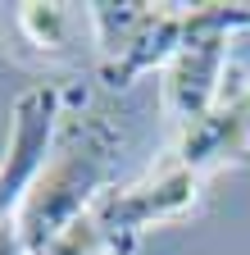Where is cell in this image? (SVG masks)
<instances>
[{
	"label": "cell",
	"instance_id": "cell-1",
	"mask_svg": "<svg viewBox=\"0 0 250 255\" xmlns=\"http://www.w3.org/2000/svg\"><path fill=\"white\" fill-rule=\"evenodd\" d=\"M114 155H118V132L100 114L73 119V128L59 137L50 164L41 169V178L32 182L27 201L14 214V228L23 237L27 255H41L55 237H64L82 214L96 210V201L105 196Z\"/></svg>",
	"mask_w": 250,
	"mask_h": 255
},
{
	"label": "cell",
	"instance_id": "cell-2",
	"mask_svg": "<svg viewBox=\"0 0 250 255\" xmlns=\"http://www.w3.org/2000/svg\"><path fill=\"white\" fill-rule=\"evenodd\" d=\"M250 27V5H196L186 9V37L164 69V105L182 128H191L218 105V78L228 64V32Z\"/></svg>",
	"mask_w": 250,
	"mask_h": 255
},
{
	"label": "cell",
	"instance_id": "cell-3",
	"mask_svg": "<svg viewBox=\"0 0 250 255\" xmlns=\"http://www.w3.org/2000/svg\"><path fill=\"white\" fill-rule=\"evenodd\" d=\"M91 23L100 37V78L123 87L137 73L155 69L177 55L186 37V9L173 14L164 5H91Z\"/></svg>",
	"mask_w": 250,
	"mask_h": 255
},
{
	"label": "cell",
	"instance_id": "cell-4",
	"mask_svg": "<svg viewBox=\"0 0 250 255\" xmlns=\"http://www.w3.org/2000/svg\"><path fill=\"white\" fill-rule=\"evenodd\" d=\"M200 173H191L186 164H177V159H168V164L160 173H150L132 187H114L105 191V196L96 201V223H100V233H105V246L109 255H123V251H132V242L155 228V223H164V219H177L196 205L200 196Z\"/></svg>",
	"mask_w": 250,
	"mask_h": 255
},
{
	"label": "cell",
	"instance_id": "cell-5",
	"mask_svg": "<svg viewBox=\"0 0 250 255\" xmlns=\"http://www.w3.org/2000/svg\"><path fill=\"white\" fill-rule=\"evenodd\" d=\"M55 123H59V91L55 87H32L14 101V123H9V150L0 164V223L14 219L18 205L27 201L32 182L50 164L55 146Z\"/></svg>",
	"mask_w": 250,
	"mask_h": 255
},
{
	"label": "cell",
	"instance_id": "cell-6",
	"mask_svg": "<svg viewBox=\"0 0 250 255\" xmlns=\"http://www.w3.org/2000/svg\"><path fill=\"white\" fill-rule=\"evenodd\" d=\"M173 159L186 164L191 173H200V178L250 159V91L237 96V101H228V105L218 101L205 119H196L191 128H182Z\"/></svg>",
	"mask_w": 250,
	"mask_h": 255
},
{
	"label": "cell",
	"instance_id": "cell-7",
	"mask_svg": "<svg viewBox=\"0 0 250 255\" xmlns=\"http://www.w3.org/2000/svg\"><path fill=\"white\" fill-rule=\"evenodd\" d=\"M18 23L41 50H59L69 14H64V5H18Z\"/></svg>",
	"mask_w": 250,
	"mask_h": 255
},
{
	"label": "cell",
	"instance_id": "cell-8",
	"mask_svg": "<svg viewBox=\"0 0 250 255\" xmlns=\"http://www.w3.org/2000/svg\"><path fill=\"white\" fill-rule=\"evenodd\" d=\"M0 255H27V246H23L18 228H14V219L0 223Z\"/></svg>",
	"mask_w": 250,
	"mask_h": 255
}]
</instances>
